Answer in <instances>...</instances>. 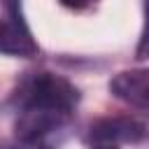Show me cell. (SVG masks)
Instances as JSON below:
<instances>
[{
	"mask_svg": "<svg viewBox=\"0 0 149 149\" xmlns=\"http://www.w3.org/2000/svg\"><path fill=\"white\" fill-rule=\"evenodd\" d=\"M79 105L77 86L56 72H28L16 84L9 107L14 112V137L19 142H47L68 126Z\"/></svg>",
	"mask_w": 149,
	"mask_h": 149,
	"instance_id": "1",
	"label": "cell"
},
{
	"mask_svg": "<svg viewBox=\"0 0 149 149\" xmlns=\"http://www.w3.org/2000/svg\"><path fill=\"white\" fill-rule=\"evenodd\" d=\"M135 58H137V61L149 58V0H144V26H142V33H140V42H137V49H135Z\"/></svg>",
	"mask_w": 149,
	"mask_h": 149,
	"instance_id": "5",
	"label": "cell"
},
{
	"mask_svg": "<svg viewBox=\"0 0 149 149\" xmlns=\"http://www.w3.org/2000/svg\"><path fill=\"white\" fill-rule=\"evenodd\" d=\"M0 49L5 56L33 58L37 56L40 47L30 35V28L23 19L21 0H2V40Z\"/></svg>",
	"mask_w": 149,
	"mask_h": 149,
	"instance_id": "2",
	"label": "cell"
},
{
	"mask_svg": "<svg viewBox=\"0 0 149 149\" xmlns=\"http://www.w3.org/2000/svg\"><path fill=\"white\" fill-rule=\"evenodd\" d=\"M5 149H54L49 142H19L16 140V147H5Z\"/></svg>",
	"mask_w": 149,
	"mask_h": 149,
	"instance_id": "7",
	"label": "cell"
},
{
	"mask_svg": "<svg viewBox=\"0 0 149 149\" xmlns=\"http://www.w3.org/2000/svg\"><path fill=\"white\" fill-rule=\"evenodd\" d=\"M149 128L135 116H105L91 123L88 144H121V142H142L147 140Z\"/></svg>",
	"mask_w": 149,
	"mask_h": 149,
	"instance_id": "3",
	"label": "cell"
},
{
	"mask_svg": "<svg viewBox=\"0 0 149 149\" xmlns=\"http://www.w3.org/2000/svg\"><path fill=\"white\" fill-rule=\"evenodd\" d=\"M109 93L135 109L149 112V68L116 72L109 79Z\"/></svg>",
	"mask_w": 149,
	"mask_h": 149,
	"instance_id": "4",
	"label": "cell"
},
{
	"mask_svg": "<svg viewBox=\"0 0 149 149\" xmlns=\"http://www.w3.org/2000/svg\"><path fill=\"white\" fill-rule=\"evenodd\" d=\"M63 7H68V9H74V12H81V9H88V7H93L98 0H58Z\"/></svg>",
	"mask_w": 149,
	"mask_h": 149,
	"instance_id": "6",
	"label": "cell"
}]
</instances>
